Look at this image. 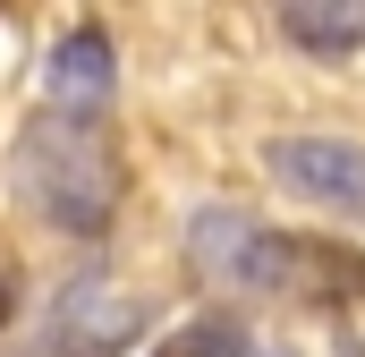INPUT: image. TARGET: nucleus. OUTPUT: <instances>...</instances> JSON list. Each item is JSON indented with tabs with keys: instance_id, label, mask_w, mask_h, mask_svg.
Listing matches in <instances>:
<instances>
[{
	"instance_id": "2",
	"label": "nucleus",
	"mask_w": 365,
	"mask_h": 357,
	"mask_svg": "<svg viewBox=\"0 0 365 357\" xmlns=\"http://www.w3.org/2000/svg\"><path fill=\"white\" fill-rule=\"evenodd\" d=\"M17 196L68 230V238H102L119 221V196H128V162L110 145L102 119H68V111H34L17 128Z\"/></svg>"
},
{
	"instance_id": "7",
	"label": "nucleus",
	"mask_w": 365,
	"mask_h": 357,
	"mask_svg": "<svg viewBox=\"0 0 365 357\" xmlns=\"http://www.w3.org/2000/svg\"><path fill=\"white\" fill-rule=\"evenodd\" d=\"M153 357H255V341H247L238 315H195V323H179Z\"/></svg>"
},
{
	"instance_id": "8",
	"label": "nucleus",
	"mask_w": 365,
	"mask_h": 357,
	"mask_svg": "<svg viewBox=\"0 0 365 357\" xmlns=\"http://www.w3.org/2000/svg\"><path fill=\"white\" fill-rule=\"evenodd\" d=\"M9 298H17V289H9V281H0V315H9Z\"/></svg>"
},
{
	"instance_id": "6",
	"label": "nucleus",
	"mask_w": 365,
	"mask_h": 357,
	"mask_svg": "<svg viewBox=\"0 0 365 357\" xmlns=\"http://www.w3.org/2000/svg\"><path fill=\"white\" fill-rule=\"evenodd\" d=\"M280 34L306 51V60H349L365 51V0H272Z\"/></svg>"
},
{
	"instance_id": "4",
	"label": "nucleus",
	"mask_w": 365,
	"mask_h": 357,
	"mask_svg": "<svg viewBox=\"0 0 365 357\" xmlns=\"http://www.w3.org/2000/svg\"><path fill=\"white\" fill-rule=\"evenodd\" d=\"M264 171L289 196H306V204H323L340 221H365V145H340V136H272L264 145Z\"/></svg>"
},
{
	"instance_id": "5",
	"label": "nucleus",
	"mask_w": 365,
	"mask_h": 357,
	"mask_svg": "<svg viewBox=\"0 0 365 357\" xmlns=\"http://www.w3.org/2000/svg\"><path fill=\"white\" fill-rule=\"evenodd\" d=\"M43 102L68 111V119H102L119 102V51L102 26H68L51 43V69H43Z\"/></svg>"
},
{
	"instance_id": "3",
	"label": "nucleus",
	"mask_w": 365,
	"mask_h": 357,
	"mask_svg": "<svg viewBox=\"0 0 365 357\" xmlns=\"http://www.w3.org/2000/svg\"><path fill=\"white\" fill-rule=\"evenodd\" d=\"M136 332H145V298L102 272H77L51 298V315L34 323V357H119Z\"/></svg>"
},
{
	"instance_id": "1",
	"label": "nucleus",
	"mask_w": 365,
	"mask_h": 357,
	"mask_svg": "<svg viewBox=\"0 0 365 357\" xmlns=\"http://www.w3.org/2000/svg\"><path fill=\"white\" fill-rule=\"evenodd\" d=\"M187 264H195V281H212L230 298H280V306H314V315L365 298V256L357 247L264 230L238 204H195L187 213Z\"/></svg>"
}]
</instances>
